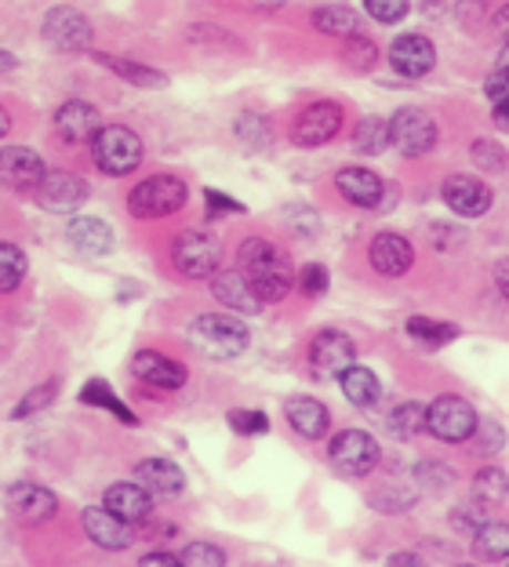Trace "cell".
<instances>
[{"label":"cell","mask_w":509,"mask_h":567,"mask_svg":"<svg viewBox=\"0 0 509 567\" xmlns=\"http://www.w3.org/2000/svg\"><path fill=\"white\" fill-rule=\"evenodd\" d=\"M495 25H499V30H509V4L499 11V16H495Z\"/></svg>","instance_id":"obj_59"},{"label":"cell","mask_w":509,"mask_h":567,"mask_svg":"<svg viewBox=\"0 0 509 567\" xmlns=\"http://www.w3.org/2000/svg\"><path fill=\"white\" fill-rule=\"evenodd\" d=\"M386 59H389V70L400 73L404 81H423V76H429L437 66V48L423 33H400L397 41L389 44Z\"/></svg>","instance_id":"obj_14"},{"label":"cell","mask_w":509,"mask_h":567,"mask_svg":"<svg viewBox=\"0 0 509 567\" xmlns=\"http://www.w3.org/2000/svg\"><path fill=\"white\" fill-rule=\"evenodd\" d=\"M247 4H252L255 11H277L284 0H247Z\"/></svg>","instance_id":"obj_56"},{"label":"cell","mask_w":509,"mask_h":567,"mask_svg":"<svg viewBox=\"0 0 509 567\" xmlns=\"http://www.w3.org/2000/svg\"><path fill=\"white\" fill-rule=\"evenodd\" d=\"M48 175V164L37 150L30 146H4L0 150V186L8 193H30L41 186V178Z\"/></svg>","instance_id":"obj_12"},{"label":"cell","mask_w":509,"mask_h":567,"mask_svg":"<svg viewBox=\"0 0 509 567\" xmlns=\"http://www.w3.org/2000/svg\"><path fill=\"white\" fill-rule=\"evenodd\" d=\"M102 506H106L110 513H116L121 520L135 524V527L153 520V495H150L139 481L110 484L106 492H102Z\"/></svg>","instance_id":"obj_21"},{"label":"cell","mask_w":509,"mask_h":567,"mask_svg":"<svg viewBox=\"0 0 509 567\" xmlns=\"http://www.w3.org/2000/svg\"><path fill=\"white\" fill-rule=\"evenodd\" d=\"M233 135H237L241 146L247 150H266L273 142V124L263 113H241V117L233 121Z\"/></svg>","instance_id":"obj_38"},{"label":"cell","mask_w":509,"mask_h":567,"mask_svg":"<svg viewBox=\"0 0 509 567\" xmlns=\"http://www.w3.org/2000/svg\"><path fill=\"white\" fill-rule=\"evenodd\" d=\"M368 262L383 277H404L415 262V248L404 234H375L368 244Z\"/></svg>","instance_id":"obj_23"},{"label":"cell","mask_w":509,"mask_h":567,"mask_svg":"<svg viewBox=\"0 0 509 567\" xmlns=\"http://www.w3.org/2000/svg\"><path fill=\"white\" fill-rule=\"evenodd\" d=\"M477 411L462 396H437L426 408V433H434L444 444H462L477 433Z\"/></svg>","instance_id":"obj_9"},{"label":"cell","mask_w":509,"mask_h":567,"mask_svg":"<svg viewBox=\"0 0 509 567\" xmlns=\"http://www.w3.org/2000/svg\"><path fill=\"white\" fill-rule=\"evenodd\" d=\"M343 62H346V70H354V73H368V70H375V62H378V44L371 41V37H364V33L346 37Z\"/></svg>","instance_id":"obj_39"},{"label":"cell","mask_w":509,"mask_h":567,"mask_svg":"<svg viewBox=\"0 0 509 567\" xmlns=\"http://www.w3.org/2000/svg\"><path fill=\"white\" fill-rule=\"evenodd\" d=\"M328 462L338 476H368L383 462V447L371 433L364 430H343L332 436Z\"/></svg>","instance_id":"obj_8"},{"label":"cell","mask_w":509,"mask_h":567,"mask_svg":"<svg viewBox=\"0 0 509 567\" xmlns=\"http://www.w3.org/2000/svg\"><path fill=\"white\" fill-rule=\"evenodd\" d=\"M67 240L73 244L77 255H84V259H102V255H110L116 244L113 226L99 215H73L67 226Z\"/></svg>","instance_id":"obj_22"},{"label":"cell","mask_w":509,"mask_h":567,"mask_svg":"<svg viewBox=\"0 0 509 567\" xmlns=\"http://www.w3.org/2000/svg\"><path fill=\"white\" fill-rule=\"evenodd\" d=\"M132 375L142 382V385H150V390H161V393H175L186 385L190 379V371L179 364L175 357H167L161 350H139L132 357Z\"/></svg>","instance_id":"obj_18"},{"label":"cell","mask_w":509,"mask_h":567,"mask_svg":"<svg viewBox=\"0 0 509 567\" xmlns=\"http://www.w3.org/2000/svg\"><path fill=\"white\" fill-rule=\"evenodd\" d=\"M338 385H343L346 401L354 408H375L383 401V382L371 368H360V364H349L343 375H338Z\"/></svg>","instance_id":"obj_28"},{"label":"cell","mask_w":509,"mask_h":567,"mask_svg":"<svg viewBox=\"0 0 509 567\" xmlns=\"http://www.w3.org/2000/svg\"><path fill=\"white\" fill-rule=\"evenodd\" d=\"M480 524H485V520L474 517V506H469V509H459V513H451V527H459L462 535H474Z\"/></svg>","instance_id":"obj_49"},{"label":"cell","mask_w":509,"mask_h":567,"mask_svg":"<svg viewBox=\"0 0 509 567\" xmlns=\"http://www.w3.org/2000/svg\"><path fill=\"white\" fill-rule=\"evenodd\" d=\"M491 117H495V124H499V127H502V132H509V99H502V102H495Z\"/></svg>","instance_id":"obj_54"},{"label":"cell","mask_w":509,"mask_h":567,"mask_svg":"<svg viewBox=\"0 0 509 567\" xmlns=\"http://www.w3.org/2000/svg\"><path fill=\"white\" fill-rule=\"evenodd\" d=\"M102 127V113L95 110V102L88 99H67L51 117V132L67 146H88L95 132Z\"/></svg>","instance_id":"obj_15"},{"label":"cell","mask_w":509,"mask_h":567,"mask_svg":"<svg viewBox=\"0 0 509 567\" xmlns=\"http://www.w3.org/2000/svg\"><path fill=\"white\" fill-rule=\"evenodd\" d=\"M313 25H317V33H324V37L346 41V37L360 33V16L349 4H324L313 11Z\"/></svg>","instance_id":"obj_29"},{"label":"cell","mask_w":509,"mask_h":567,"mask_svg":"<svg viewBox=\"0 0 509 567\" xmlns=\"http://www.w3.org/2000/svg\"><path fill=\"white\" fill-rule=\"evenodd\" d=\"M485 95L491 99V102H502V99H509V73L506 70H495L488 81H485Z\"/></svg>","instance_id":"obj_48"},{"label":"cell","mask_w":509,"mask_h":567,"mask_svg":"<svg viewBox=\"0 0 509 567\" xmlns=\"http://www.w3.org/2000/svg\"><path fill=\"white\" fill-rule=\"evenodd\" d=\"M295 284H298V291H303L306 299H320V295H328V284H332L328 266H320V262L303 266V269L295 274Z\"/></svg>","instance_id":"obj_41"},{"label":"cell","mask_w":509,"mask_h":567,"mask_svg":"<svg viewBox=\"0 0 509 567\" xmlns=\"http://www.w3.org/2000/svg\"><path fill=\"white\" fill-rule=\"evenodd\" d=\"M237 269L244 274L247 288L255 291V299L263 306L288 299V291L295 288V266L288 262V255L266 237H247L241 244Z\"/></svg>","instance_id":"obj_1"},{"label":"cell","mask_w":509,"mask_h":567,"mask_svg":"<svg viewBox=\"0 0 509 567\" xmlns=\"http://www.w3.org/2000/svg\"><path fill=\"white\" fill-rule=\"evenodd\" d=\"M309 368L317 371L320 379H338L349 364H357V342L349 339L346 331L338 328H324L309 339Z\"/></svg>","instance_id":"obj_11"},{"label":"cell","mask_w":509,"mask_h":567,"mask_svg":"<svg viewBox=\"0 0 509 567\" xmlns=\"http://www.w3.org/2000/svg\"><path fill=\"white\" fill-rule=\"evenodd\" d=\"M55 401H59V379H48L41 385H33V390H26L22 401L11 408V422H26V419L41 415V411H48Z\"/></svg>","instance_id":"obj_36"},{"label":"cell","mask_w":509,"mask_h":567,"mask_svg":"<svg viewBox=\"0 0 509 567\" xmlns=\"http://www.w3.org/2000/svg\"><path fill=\"white\" fill-rule=\"evenodd\" d=\"M135 481L146 487L153 498H175L186 492V473L172 458H142L135 462Z\"/></svg>","instance_id":"obj_25"},{"label":"cell","mask_w":509,"mask_h":567,"mask_svg":"<svg viewBox=\"0 0 509 567\" xmlns=\"http://www.w3.org/2000/svg\"><path fill=\"white\" fill-rule=\"evenodd\" d=\"M451 466H444V462H419V466H415V481H419L426 492H444V487L451 484Z\"/></svg>","instance_id":"obj_44"},{"label":"cell","mask_w":509,"mask_h":567,"mask_svg":"<svg viewBox=\"0 0 509 567\" xmlns=\"http://www.w3.org/2000/svg\"><path fill=\"white\" fill-rule=\"evenodd\" d=\"M16 70H19V55H16V51H8V48H0V76L16 73Z\"/></svg>","instance_id":"obj_53"},{"label":"cell","mask_w":509,"mask_h":567,"mask_svg":"<svg viewBox=\"0 0 509 567\" xmlns=\"http://www.w3.org/2000/svg\"><path fill=\"white\" fill-rule=\"evenodd\" d=\"M284 419H288V425L306 436V441H324L332 430V411L328 404H320L317 396H292L288 404H284Z\"/></svg>","instance_id":"obj_26"},{"label":"cell","mask_w":509,"mask_h":567,"mask_svg":"<svg viewBox=\"0 0 509 567\" xmlns=\"http://www.w3.org/2000/svg\"><path fill=\"white\" fill-rule=\"evenodd\" d=\"M81 527L88 535V543H95L106 553H121L135 543V524L121 520L116 513H110L106 506H84L81 509Z\"/></svg>","instance_id":"obj_17"},{"label":"cell","mask_w":509,"mask_h":567,"mask_svg":"<svg viewBox=\"0 0 509 567\" xmlns=\"http://www.w3.org/2000/svg\"><path fill=\"white\" fill-rule=\"evenodd\" d=\"M474 549L488 560H506L509 557V524L485 520L474 532Z\"/></svg>","instance_id":"obj_35"},{"label":"cell","mask_w":509,"mask_h":567,"mask_svg":"<svg viewBox=\"0 0 509 567\" xmlns=\"http://www.w3.org/2000/svg\"><path fill=\"white\" fill-rule=\"evenodd\" d=\"M389 127V146H394L400 157H426L437 146V121L429 117L419 106H400L394 117L386 121Z\"/></svg>","instance_id":"obj_7"},{"label":"cell","mask_w":509,"mask_h":567,"mask_svg":"<svg viewBox=\"0 0 509 567\" xmlns=\"http://www.w3.org/2000/svg\"><path fill=\"white\" fill-rule=\"evenodd\" d=\"M190 197V186L182 183L179 175H167V172H156L146 175L139 186H132L128 193V215L132 218H167L182 212V204Z\"/></svg>","instance_id":"obj_4"},{"label":"cell","mask_w":509,"mask_h":567,"mask_svg":"<svg viewBox=\"0 0 509 567\" xmlns=\"http://www.w3.org/2000/svg\"><path fill=\"white\" fill-rule=\"evenodd\" d=\"M16 132V117H11V110L4 106V99H0V138Z\"/></svg>","instance_id":"obj_55"},{"label":"cell","mask_w":509,"mask_h":567,"mask_svg":"<svg viewBox=\"0 0 509 567\" xmlns=\"http://www.w3.org/2000/svg\"><path fill=\"white\" fill-rule=\"evenodd\" d=\"M474 161L485 167V172H502V167H506V150L495 146V142H488V138H477L474 142Z\"/></svg>","instance_id":"obj_45"},{"label":"cell","mask_w":509,"mask_h":567,"mask_svg":"<svg viewBox=\"0 0 509 567\" xmlns=\"http://www.w3.org/2000/svg\"><path fill=\"white\" fill-rule=\"evenodd\" d=\"M226 422H230V430L241 433V436L269 433V415H266V411H255V408H233L226 415Z\"/></svg>","instance_id":"obj_40"},{"label":"cell","mask_w":509,"mask_h":567,"mask_svg":"<svg viewBox=\"0 0 509 567\" xmlns=\"http://www.w3.org/2000/svg\"><path fill=\"white\" fill-rule=\"evenodd\" d=\"M389 564L408 567V564H419V557H415V553H394V557H389Z\"/></svg>","instance_id":"obj_57"},{"label":"cell","mask_w":509,"mask_h":567,"mask_svg":"<svg viewBox=\"0 0 509 567\" xmlns=\"http://www.w3.org/2000/svg\"><path fill=\"white\" fill-rule=\"evenodd\" d=\"M343 124H346V110L332 99H317L292 121V142L303 150H317L343 132Z\"/></svg>","instance_id":"obj_10"},{"label":"cell","mask_w":509,"mask_h":567,"mask_svg":"<svg viewBox=\"0 0 509 567\" xmlns=\"http://www.w3.org/2000/svg\"><path fill=\"white\" fill-rule=\"evenodd\" d=\"M386 146H389V127L383 117H364L354 127V150L364 153V157H378V153H386Z\"/></svg>","instance_id":"obj_37"},{"label":"cell","mask_w":509,"mask_h":567,"mask_svg":"<svg viewBox=\"0 0 509 567\" xmlns=\"http://www.w3.org/2000/svg\"><path fill=\"white\" fill-rule=\"evenodd\" d=\"M495 70H506V73H509V41L502 44V51H499V59H495Z\"/></svg>","instance_id":"obj_58"},{"label":"cell","mask_w":509,"mask_h":567,"mask_svg":"<svg viewBox=\"0 0 509 567\" xmlns=\"http://www.w3.org/2000/svg\"><path fill=\"white\" fill-rule=\"evenodd\" d=\"M408 334L426 350H440V346H448L459 339V324H444V320H429V317H408Z\"/></svg>","instance_id":"obj_33"},{"label":"cell","mask_w":509,"mask_h":567,"mask_svg":"<svg viewBox=\"0 0 509 567\" xmlns=\"http://www.w3.org/2000/svg\"><path fill=\"white\" fill-rule=\"evenodd\" d=\"M172 266L186 280H212L222 266V240L204 229H186L172 240Z\"/></svg>","instance_id":"obj_6"},{"label":"cell","mask_w":509,"mask_h":567,"mask_svg":"<svg viewBox=\"0 0 509 567\" xmlns=\"http://www.w3.org/2000/svg\"><path fill=\"white\" fill-rule=\"evenodd\" d=\"M212 295L230 309V313H241V317H255V313H263V302L255 299V291L247 288V280L237 266L233 269H215L212 274Z\"/></svg>","instance_id":"obj_24"},{"label":"cell","mask_w":509,"mask_h":567,"mask_svg":"<svg viewBox=\"0 0 509 567\" xmlns=\"http://www.w3.org/2000/svg\"><path fill=\"white\" fill-rule=\"evenodd\" d=\"M142 564H150V567H164V564H179V553H167V549H156V553H146V557H142Z\"/></svg>","instance_id":"obj_51"},{"label":"cell","mask_w":509,"mask_h":567,"mask_svg":"<svg viewBox=\"0 0 509 567\" xmlns=\"http://www.w3.org/2000/svg\"><path fill=\"white\" fill-rule=\"evenodd\" d=\"M440 197H444V204H448L455 215H462V218H480L491 208V186H485L474 175L444 178Z\"/></svg>","instance_id":"obj_20"},{"label":"cell","mask_w":509,"mask_h":567,"mask_svg":"<svg viewBox=\"0 0 509 567\" xmlns=\"http://www.w3.org/2000/svg\"><path fill=\"white\" fill-rule=\"evenodd\" d=\"M88 55L132 87H146V92H153V87H167V73H161L156 66H146V62H135L124 55H106V51H88Z\"/></svg>","instance_id":"obj_27"},{"label":"cell","mask_w":509,"mask_h":567,"mask_svg":"<svg viewBox=\"0 0 509 567\" xmlns=\"http://www.w3.org/2000/svg\"><path fill=\"white\" fill-rule=\"evenodd\" d=\"M204 204H207V218H226V215H244V204L226 197L218 189H204Z\"/></svg>","instance_id":"obj_46"},{"label":"cell","mask_w":509,"mask_h":567,"mask_svg":"<svg viewBox=\"0 0 509 567\" xmlns=\"http://www.w3.org/2000/svg\"><path fill=\"white\" fill-rule=\"evenodd\" d=\"M480 425V422H477ZM480 430H485V447H480V451H485V455H491V451H502V441H506V436H502V430H499V425H480Z\"/></svg>","instance_id":"obj_50"},{"label":"cell","mask_w":509,"mask_h":567,"mask_svg":"<svg viewBox=\"0 0 509 567\" xmlns=\"http://www.w3.org/2000/svg\"><path fill=\"white\" fill-rule=\"evenodd\" d=\"M30 274V259L16 240H0V295L19 291Z\"/></svg>","instance_id":"obj_31"},{"label":"cell","mask_w":509,"mask_h":567,"mask_svg":"<svg viewBox=\"0 0 509 567\" xmlns=\"http://www.w3.org/2000/svg\"><path fill=\"white\" fill-rule=\"evenodd\" d=\"M495 284H499L502 299L509 302V259H502L499 266H495Z\"/></svg>","instance_id":"obj_52"},{"label":"cell","mask_w":509,"mask_h":567,"mask_svg":"<svg viewBox=\"0 0 509 567\" xmlns=\"http://www.w3.org/2000/svg\"><path fill=\"white\" fill-rule=\"evenodd\" d=\"M485 0H459V22L466 25V30H474V25L485 22Z\"/></svg>","instance_id":"obj_47"},{"label":"cell","mask_w":509,"mask_h":567,"mask_svg":"<svg viewBox=\"0 0 509 567\" xmlns=\"http://www.w3.org/2000/svg\"><path fill=\"white\" fill-rule=\"evenodd\" d=\"M389 433L397 436V441H415L419 433H426V404L419 401H404L397 404L394 411H389Z\"/></svg>","instance_id":"obj_34"},{"label":"cell","mask_w":509,"mask_h":567,"mask_svg":"<svg viewBox=\"0 0 509 567\" xmlns=\"http://www.w3.org/2000/svg\"><path fill=\"white\" fill-rule=\"evenodd\" d=\"M335 189L346 204H354V208H368V212L383 208V200H386L383 175H375L371 167H343V172L335 175Z\"/></svg>","instance_id":"obj_19"},{"label":"cell","mask_w":509,"mask_h":567,"mask_svg":"<svg viewBox=\"0 0 509 567\" xmlns=\"http://www.w3.org/2000/svg\"><path fill=\"white\" fill-rule=\"evenodd\" d=\"M88 150H91V164L110 178L132 175L142 167V161H146V142H142V135L128 124L102 121L95 138L88 142Z\"/></svg>","instance_id":"obj_2"},{"label":"cell","mask_w":509,"mask_h":567,"mask_svg":"<svg viewBox=\"0 0 509 567\" xmlns=\"http://www.w3.org/2000/svg\"><path fill=\"white\" fill-rule=\"evenodd\" d=\"M364 11H368V16H371L375 22L397 25L400 19H408L411 0H364Z\"/></svg>","instance_id":"obj_43"},{"label":"cell","mask_w":509,"mask_h":567,"mask_svg":"<svg viewBox=\"0 0 509 567\" xmlns=\"http://www.w3.org/2000/svg\"><path fill=\"white\" fill-rule=\"evenodd\" d=\"M186 334L193 350L207 360H237L252 346V331L237 313H201L190 320Z\"/></svg>","instance_id":"obj_3"},{"label":"cell","mask_w":509,"mask_h":567,"mask_svg":"<svg viewBox=\"0 0 509 567\" xmlns=\"http://www.w3.org/2000/svg\"><path fill=\"white\" fill-rule=\"evenodd\" d=\"M179 564L186 567H222L226 564V549H218L212 543H190L179 553Z\"/></svg>","instance_id":"obj_42"},{"label":"cell","mask_w":509,"mask_h":567,"mask_svg":"<svg viewBox=\"0 0 509 567\" xmlns=\"http://www.w3.org/2000/svg\"><path fill=\"white\" fill-rule=\"evenodd\" d=\"M509 498V473L499 466H485L474 476V502L480 509L499 506V502Z\"/></svg>","instance_id":"obj_32"},{"label":"cell","mask_w":509,"mask_h":567,"mask_svg":"<svg viewBox=\"0 0 509 567\" xmlns=\"http://www.w3.org/2000/svg\"><path fill=\"white\" fill-rule=\"evenodd\" d=\"M41 37L51 51L84 55V51H91V41H95V25H91V19L81 8L55 4V8H48V16L41 22Z\"/></svg>","instance_id":"obj_5"},{"label":"cell","mask_w":509,"mask_h":567,"mask_svg":"<svg viewBox=\"0 0 509 567\" xmlns=\"http://www.w3.org/2000/svg\"><path fill=\"white\" fill-rule=\"evenodd\" d=\"M81 404H91V408L110 411V415H116L124 425H139L135 411L128 408V404L121 401V396H116V393L110 390V382H106V379H91V382H84V390H81Z\"/></svg>","instance_id":"obj_30"},{"label":"cell","mask_w":509,"mask_h":567,"mask_svg":"<svg viewBox=\"0 0 509 567\" xmlns=\"http://www.w3.org/2000/svg\"><path fill=\"white\" fill-rule=\"evenodd\" d=\"M4 506L11 517L22 524H44L59 513V498L55 492H48V487L37 481H16V484H8Z\"/></svg>","instance_id":"obj_16"},{"label":"cell","mask_w":509,"mask_h":567,"mask_svg":"<svg viewBox=\"0 0 509 567\" xmlns=\"http://www.w3.org/2000/svg\"><path fill=\"white\" fill-rule=\"evenodd\" d=\"M88 183L81 175H73V172H48L41 178V186L33 189V200L41 204L44 212L51 215H73V212H81L84 208V200H88Z\"/></svg>","instance_id":"obj_13"}]
</instances>
